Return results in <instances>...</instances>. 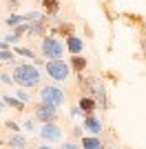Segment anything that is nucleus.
Instances as JSON below:
<instances>
[{
	"label": "nucleus",
	"instance_id": "obj_1",
	"mask_svg": "<svg viewBox=\"0 0 146 149\" xmlns=\"http://www.w3.org/2000/svg\"><path fill=\"white\" fill-rule=\"evenodd\" d=\"M40 69L36 65H18L16 71H13V82H18L20 87L24 89H31V87H38L40 85Z\"/></svg>",
	"mask_w": 146,
	"mask_h": 149
},
{
	"label": "nucleus",
	"instance_id": "obj_2",
	"mask_svg": "<svg viewBox=\"0 0 146 149\" xmlns=\"http://www.w3.org/2000/svg\"><path fill=\"white\" fill-rule=\"evenodd\" d=\"M40 51H42L44 60H60L64 56V45L53 36H47L42 38V42H40Z\"/></svg>",
	"mask_w": 146,
	"mask_h": 149
},
{
	"label": "nucleus",
	"instance_id": "obj_3",
	"mask_svg": "<svg viewBox=\"0 0 146 149\" xmlns=\"http://www.w3.org/2000/svg\"><path fill=\"white\" fill-rule=\"evenodd\" d=\"M47 76L55 82H62L71 76V67H69V62H64L62 58L60 60H47Z\"/></svg>",
	"mask_w": 146,
	"mask_h": 149
},
{
	"label": "nucleus",
	"instance_id": "obj_4",
	"mask_svg": "<svg viewBox=\"0 0 146 149\" xmlns=\"http://www.w3.org/2000/svg\"><path fill=\"white\" fill-rule=\"evenodd\" d=\"M40 98H42L44 102H51V105L60 107V105H64L67 93L62 91L60 87H55V85H44V87L40 89Z\"/></svg>",
	"mask_w": 146,
	"mask_h": 149
},
{
	"label": "nucleus",
	"instance_id": "obj_5",
	"mask_svg": "<svg viewBox=\"0 0 146 149\" xmlns=\"http://www.w3.org/2000/svg\"><path fill=\"white\" fill-rule=\"evenodd\" d=\"M40 138H44L47 143H60L62 138H64V131L53 123H42V127H40Z\"/></svg>",
	"mask_w": 146,
	"mask_h": 149
},
{
	"label": "nucleus",
	"instance_id": "obj_6",
	"mask_svg": "<svg viewBox=\"0 0 146 149\" xmlns=\"http://www.w3.org/2000/svg\"><path fill=\"white\" fill-rule=\"evenodd\" d=\"M36 118L40 120V123H53V120L58 118V107L42 100V102L36 107Z\"/></svg>",
	"mask_w": 146,
	"mask_h": 149
},
{
	"label": "nucleus",
	"instance_id": "obj_7",
	"mask_svg": "<svg viewBox=\"0 0 146 149\" xmlns=\"http://www.w3.org/2000/svg\"><path fill=\"white\" fill-rule=\"evenodd\" d=\"M82 129H86L89 134H93V136H100V131H102V120L95 118L93 113H89V116H84V120H82Z\"/></svg>",
	"mask_w": 146,
	"mask_h": 149
},
{
	"label": "nucleus",
	"instance_id": "obj_8",
	"mask_svg": "<svg viewBox=\"0 0 146 149\" xmlns=\"http://www.w3.org/2000/svg\"><path fill=\"white\" fill-rule=\"evenodd\" d=\"M67 49L71 56H78V54H82V49H84V42H82V38L75 36V33H71V36H67Z\"/></svg>",
	"mask_w": 146,
	"mask_h": 149
},
{
	"label": "nucleus",
	"instance_id": "obj_9",
	"mask_svg": "<svg viewBox=\"0 0 146 149\" xmlns=\"http://www.w3.org/2000/svg\"><path fill=\"white\" fill-rule=\"evenodd\" d=\"M44 25H47V16L40 18V20H33V22H27V33H29V36H42Z\"/></svg>",
	"mask_w": 146,
	"mask_h": 149
},
{
	"label": "nucleus",
	"instance_id": "obj_10",
	"mask_svg": "<svg viewBox=\"0 0 146 149\" xmlns=\"http://www.w3.org/2000/svg\"><path fill=\"white\" fill-rule=\"evenodd\" d=\"M78 107H80V111H84L86 116H89V113H93V111H95V107H97V102H95V100L91 98V96H84V98H80Z\"/></svg>",
	"mask_w": 146,
	"mask_h": 149
},
{
	"label": "nucleus",
	"instance_id": "obj_11",
	"mask_svg": "<svg viewBox=\"0 0 146 149\" xmlns=\"http://www.w3.org/2000/svg\"><path fill=\"white\" fill-rule=\"evenodd\" d=\"M82 149H104V143L100 140L97 136H89V138H82Z\"/></svg>",
	"mask_w": 146,
	"mask_h": 149
},
{
	"label": "nucleus",
	"instance_id": "obj_12",
	"mask_svg": "<svg viewBox=\"0 0 146 149\" xmlns=\"http://www.w3.org/2000/svg\"><path fill=\"white\" fill-rule=\"evenodd\" d=\"M69 67H71L73 71L82 74V71L86 69V58H84V56H80V54H78V56H73V58H71V65H69Z\"/></svg>",
	"mask_w": 146,
	"mask_h": 149
},
{
	"label": "nucleus",
	"instance_id": "obj_13",
	"mask_svg": "<svg viewBox=\"0 0 146 149\" xmlns=\"http://www.w3.org/2000/svg\"><path fill=\"white\" fill-rule=\"evenodd\" d=\"M44 5V16H55L60 9V0H42Z\"/></svg>",
	"mask_w": 146,
	"mask_h": 149
},
{
	"label": "nucleus",
	"instance_id": "obj_14",
	"mask_svg": "<svg viewBox=\"0 0 146 149\" xmlns=\"http://www.w3.org/2000/svg\"><path fill=\"white\" fill-rule=\"evenodd\" d=\"M2 102H5V107H13V109H18V111H22V109H24L22 102H20L18 98L9 96V93H7V96H2Z\"/></svg>",
	"mask_w": 146,
	"mask_h": 149
},
{
	"label": "nucleus",
	"instance_id": "obj_15",
	"mask_svg": "<svg viewBox=\"0 0 146 149\" xmlns=\"http://www.w3.org/2000/svg\"><path fill=\"white\" fill-rule=\"evenodd\" d=\"M9 145H11L13 149H24V147H27V140H24L22 136H18V134H16V136H11Z\"/></svg>",
	"mask_w": 146,
	"mask_h": 149
},
{
	"label": "nucleus",
	"instance_id": "obj_16",
	"mask_svg": "<svg viewBox=\"0 0 146 149\" xmlns=\"http://www.w3.org/2000/svg\"><path fill=\"white\" fill-rule=\"evenodd\" d=\"M22 22H24V18L20 16V13H11V16L7 18V25L9 27H18V25H22Z\"/></svg>",
	"mask_w": 146,
	"mask_h": 149
},
{
	"label": "nucleus",
	"instance_id": "obj_17",
	"mask_svg": "<svg viewBox=\"0 0 146 149\" xmlns=\"http://www.w3.org/2000/svg\"><path fill=\"white\" fill-rule=\"evenodd\" d=\"M24 18V22H33V20H40V18H44V13L42 11H27L22 16Z\"/></svg>",
	"mask_w": 146,
	"mask_h": 149
},
{
	"label": "nucleus",
	"instance_id": "obj_18",
	"mask_svg": "<svg viewBox=\"0 0 146 149\" xmlns=\"http://www.w3.org/2000/svg\"><path fill=\"white\" fill-rule=\"evenodd\" d=\"M13 54H18V56H22V58H31V60L36 58V54H33L31 49H27V47H16V51H13Z\"/></svg>",
	"mask_w": 146,
	"mask_h": 149
},
{
	"label": "nucleus",
	"instance_id": "obj_19",
	"mask_svg": "<svg viewBox=\"0 0 146 149\" xmlns=\"http://www.w3.org/2000/svg\"><path fill=\"white\" fill-rule=\"evenodd\" d=\"M13 54L11 49H0V62H13Z\"/></svg>",
	"mask_w": 146,
	"mask_h": 149
},
{
	"label": "nucleus",
	"instance_id": "obj_20",
	"mask_svg": "<svg viewBox=\"0 0 146 149\" xmlns=\"http://www.w3.org/2000/svg\"><path fill=\"white\" fill-rule=\"evenodd\" d=\"M16 98H18L22 105H27V102L31 100V96H29V91H27V89H18V91H16Z\"/></svg>",
	"mask_w": 146,
	"mask_h": 149
},
{
	"label": "nucleus",
	"instance_id": "obj_21",
	"mask_svg": "<svg viewBox=\"0 0 146 149\" xmlns=\"http://www.w3.org/2000/svg\"><path fill=\"white\" fill-rule=\"evenodd\" d=\"M0 82H5V85H11V82H13V76H9V74H0Z\"/></svg>",
	"mask_w": 146,
	"mask_h": 149
},
{
	"label": "nucleus",
	"instance_id": "obj_22",
	"mask_svg": "<svg viewBox=\"0 0 146 149\" xmlns=\"http://www.w3.org/2000/svg\"><path fill=\"white\" fill-rule=\"evenodd\" d=\"M16 29V36H22V33H27V22H22V25H18V27H13Z\"/></svg>",
	"mask_w": 146,
	"mask_h": 149
},
{
	"label": "nucleus",
	"instance_id": "obj_23",
	"mask_svg": "<svg viewBox=\"0 0 146 149\" xmlns=\"http://www.w3.org/2000/svg\"><path fill=\"white\" fill-rule=\"evenodd\" d=\"M18 40H20V36H16V33L5 38V42H7V45H18Z\"/></svg>",
	"mask_w": 146,
	"mask_h": 149
},
{
	"label": "nucleus",
	"instance_id": "obj_24",
	"mask_svg": "<svg viewBox=\"0 0 146 149\" xmlns=\"http://www.w3.org/2000/svg\"><path fill=\"white\" fill-rule=\"evenodd\" d=\"M60 149H82L78 143H62V147Z\"/></svg>",
	"mask_w": 146,
	"mask_h": 149
},
{
	"label": "nucleus",
	"instance_id": "obj_25",
	"mask_svg": "<svg viewBox=\"0 0 146 149\" xmlns=\"http://www.w3.org/2000/svg\"><path fill=\"white\" fill-rule=\"evenodd\" d=\"M24 131H33V120H24Z\"/></svg>",
	"mask_w": 146,
	"mask_h": 149
},
{
	"label": "nucleus",
	"instance_id": "obj_26",
	"mask_svg": "<svg viewBox=\"0 0 146 149\" xmlns=\"http://www.w3.org/2000/svg\"><path fill=\"white\" fill-rule=\"evenodd\" d=\"M7 127H9L11 131H18V129H20V125H18V123H13V120H9V123H7Z\"/></svg>",
	"mask_w": 146,
	"mask_h": 149
},
{
	"label": "nucleus",
	"instance_id": "obj_27",
	"mask_svg": "<svg viewBox=\"0 0 146 149\" xmlns=\"http://www.w3.org/2000/svg\"><path fill=\"white\" fill-rule=\"evenodd\" d=\"M80 113H82V111H80V107H73V109H71V116H80Z\"/></svg>",
	"mask_w": 146,
	"mask_h": 149
},
{
	"label": "nucleus",
	"instance_id": "obj_28",
	"mask_svg": "<svg viewBox=\"0 0 146 149\" xmlns=\"http://www.w3.org/2000/svg\"><path fill=\"white\" fill-rule=\"evenodd\" d=\"M0 49H9V45H7L5 40H0Z\"/></svg>",
	"mask_w": 146,
	"mask_h": 149
},
{
	"label": "nucleus",
	"instance_id": "obj_29",
	"mask_svg": "<svg viewBox=\"0 0 146 149\" xmlns=\"http://www.w3.org/2000/svg\"><path fill=\"white\" fill-rule=\"evenodd\" d=\"M142 49H144V54H146V36H144V40H142Z\"/></svg>",
	"mask_w": 146,
	"mask_h": 149
},
{
	"label": "nucleus",
	"instance_id": "obj_30",
	"mask_svg": "<svg viewBox=\"0 0 146 149\" xmlns=\"http://www.w3.org/2000/svg\"><path fill=\"white\" fill-rule=\"evenodd\" d=\"M38 149H53V147H49V145H40Z\"/></svg>",
	"mask_w": 146,
	"mask_h": 149
},
{
	"label": "nucleus",
	"instance_id": "obj_31",
	"mask_svg": "<svg viewBox=\"0 0 146 149\" xmlns=\"http://www.w3.org/2000/svg\"><path fill=\"white\" fill-rule=\"evenodd\" d=\"M2 109H5V102H2V100H0V111H2Z\"/></svg>",
	"mask_w": 146,
	"mask_h": 149
},
{
	"label": "nucleus",
	"instance_id": "obj_32",
	"mask_svg": "<svg viewBox=\"0 0 146 149\" xmlns=\"http://www.w3.org/2000/svg\"><path fill=\"white\" fill-rule=\"evenodd\" d=\"M36 2H42V0H36Z\"/></svg>",
	"mask_w": 146,
	"mask_h": 149
},
{
	"label": "nucleus",
	"instance_id": "obj_33",
	"mask_svg": "<svg viewBox=\"0 0 146 149\" xmlns=\"http://www.w3.org/2000/svg\"><path fill=\"white\" fill-rule=\"evenodd\" d=\"M9 149H13V147H9Z\"/></svg>",
	"mask_w": 146,
	"mask_h": 149
}]
</instances>
